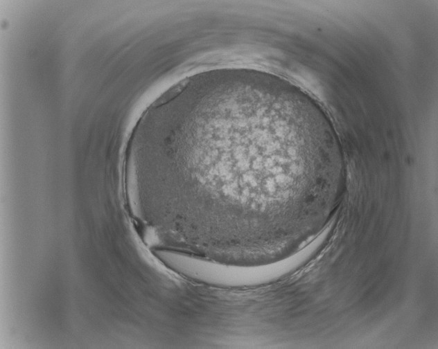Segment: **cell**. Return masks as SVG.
<instances>
[{"label": "cell", "mask_w": 438, "mask_h": 349, "mask_svg": "<svg viewBox=\"0 0 438 349\" xmlns=\"http://www.w3.org/2000/svg\"><path fill=\"white\" fill-rule=\"evenodd\" d=\"M247 96L198 110L176 128L154 174L157 188L191 221L216 220L231 238L269 231L276 199L303 185L325 186L327 162L308 121L292 109L284 118L259 114ZM268 235V233H267ZM262 236V235H261Z\"/></svg>", "instance_id": "1"}]
</instances>
